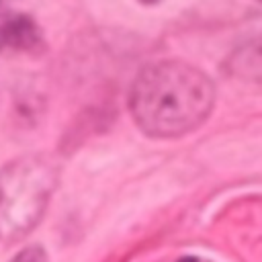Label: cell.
I'll return each instance as SVG.
<instances>
[{"instance_id":"cell-1","label":"cell","mask_w":262,"mask_h":262,"mask_svg":"<svg viewBox=\"0 0 262 262\" xmlns=\"http://www.w3.org/2000/svg\"><path fill=\"white\" fill-rule=\"evenodd\" d=\"M215 104V86L199 68L166 59L143 68L129 92L135 125L149 137H180L205 123Z\"/></svg>"},{"instance_id":"cell-2","label":"cell","mask_w":262,"mask_h":262,"mask_svg":"<svg viewBox=\"0 0 262 262\" xmlns=\"http://www.w3.org/2000/svg\"><path fill=\"white\" fill-rule=\"evenodd\" d=\"M57 186V168L45 156H20L0 168V239L27 235L43 217Z\"/></svg>"},{"instance_id":"cell-3","label":"cell","mask_w":262,"mask_h":262,"mask_svg":"<svg viewBox=\"0 0 262 262\" xmlns=\"http://www.w3.org/2000/svg\"><path fill=\"white\" fill-rule=\"evenodd\" d=\"M0 41L16 51H27V53L43 47L41 29L27 14H14L8 20H4L0 27Z\"/></svg>"},{"instance_id":"cell-4","label":"cell","mask_w":262,"mask_h":262,"mask_svg":"<svg viewBox=\"0 0 262 262\" xmlns=\"http://www.w3.org/2000/svg\"><path fill=\"white\" fill-rule=\"evenodd\" d=\"M10 262H47V254L41 246H29L20 250Z\"/></svg>"},{"instance_id":"cell-5","label":"cell","mask_w":262,"mask_h":262,"mask_svg":"<svg viewBox=\"0 0 262 262\" xmlns=\"http://www.w3.org/2000/svg\"><path fill=\"white\" fill-rule=\"evenodd\" d=\"M260 2H262V0H260Z\"/></svg>"}]
</instances>
